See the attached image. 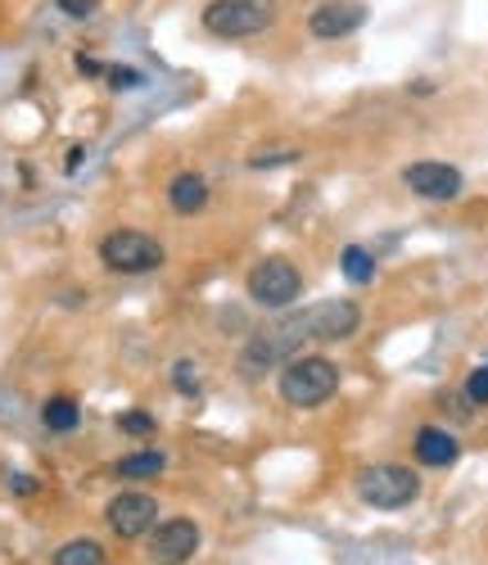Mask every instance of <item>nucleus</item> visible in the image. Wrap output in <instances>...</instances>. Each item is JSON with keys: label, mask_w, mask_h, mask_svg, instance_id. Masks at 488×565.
Masks as SVG:
<instances>
[{"label": "nucleus", "mask_w": 488, "mask_h": 565, "mask_svg": "<svg viewBox=\"0 0 488 565\" xmlns=\"http://www.w3.org/2000/svg\"><path fill=\"white\" fill-rule=\"evenodd\" d=\"M285 407L295 412H317L339 394V366L321 353H295L280 366V381H276Z\"/></svg>", "instance_id": "f257e3e1"}, {"label": "nucleus", "mask_w": 488, "mask_h": 565, "mask_svg": "<svg viewBox=\"0 0 488 565\" xmlns=\"http://www.w3.org/2000/svg\"><path fill=\"white\" fill-rule=\"evenodd\" d=\"M209 177H200V172H177L172 181H168V204H172V213L177 217H194V213H204L209 209Z\"/></svg>", "instance_id": "f8f14e48"}, {"label": "nucleus", "mask_w": 488, "mask_h": 565, "mask_svg": "<svg viewBox=\"0 0 488 565\" xmlns=\"http://www.w3.org/2000/svg\"><path fill=\"white\" fill-rule=\"evenodd\" d=\"M299 321H304V331H308V344H339V340L358 335L362 308L353 299H321V303L304 308Z\"/></svg>", "instance_id": "423d86ee"}, {"label": "nucleus", "mask_w": 488, "mask_h": 565, "mask_svg": "<svg viewBox=\"0 0 488 565\" xmlns=\"http://www.w3.org/2000/svg\"><path fill=\"white\" fill-rule=\"evenodd\" d=\"M114 426H118L123 435H136V439H145V435H155V430H159L150 412H118Z\"/></svg>", "instance_id": "a211bd4d"}, {"label": "nucleus", "mask_w": 488, "mask_h": 565, "mask_svg": "<svg viewBox=\"0 0 488 565\" xmlns=\"http://www.w3.org/2000/svg\"><path fill=\"white\" fill-rule=\"evenodd\" d=\"M55 565H105V547L95 539H68L55 552Z\"/></svg>", "instance_id": "dca6fc26"}, {"label": "nucleus", "mask_w": 488, "mask_h": 565, "mask_svg": "<svg viewBox=\"0 0 488 565\" xmlns=\"http://www.w3.org/2000/svg\"><path fill=\"white\" fill-rule=\"evenodd\" d=\"M172 390L181 398H200L204 394V381H200V366H194V358H177L172 362Z\"/></svg>", "instance_id": "f3484780"}, {"label": "nucleus", "mask_w": 488, "mask_h": 565, "mask_svg": "<svg viewBox=\"0 0 488 565\" xmlns=\"http://www.w3.org/2000/svg\"><path fill=\"white\" fill-rule=\"evenodd\" d=\"M82 163H86V150H82V146H77V150H73V154H68V172H77V168H82Z\"/></svg>", "instance_id": "b1692460"}, {"label": "nucleus", "mask_w": 488, "mask_h": 565, "mask_svg": "<svg viewBox=\"0 0 488 565\" xmlns=\"http://www.w3.org/2000/svg\"><path fill=\"white\" fill-rule=\"evenodd\" d=\"M244 290H250V299L258 308L285 312L289 303H299V295H304V271L289 263V258L272 254V258H263V263L250 267V276H244Z\"/></svg>", "instance_id": "39448f33"}, {"label": "nucleus", "mask_w": 488, "mask_h": 565, "mask_svg": "<svg viewBox=\"0 0 488 565\" xmlns=\"http://www.w3.org/2000/svg\"><path fill=\"white\" fill-rule=\"evenodd\" d=\"M105 521L118 539H145L159 525V502L150 493H140V489H127L105 507Z\"/></svg>", "instance_id": "1a4fd4ad"}, {"label": "nucleus", "mask_w": 488, "mask_h": 565, "mask_svg": "<svg viewBox=\"0 0 488 565\" xmlns=\"http://www.w3.org/2000/svg\"><path fill=\"white\" fill-rule=\"evenodd\" d=\"M339 271H344L349 286H371L375 280V254L362 249V245H349L344 254H339Z\"/></svg>", "instance_id": "2eb2a0df"}, {"label": "nucleus", "mask_w": 488, "mask_h": 565, "mask_svg": "<svg viewBox=\"0 0 488 565\" xmlns=\"http://www.w3.org/2000/svg\"><path fill=\"white\" fill-rule=\"evenodd\" d=\"M403 181H407V191H412V195H421V200H429V204H448V200H457V195H462V185H466L462 168L438 163V159H421V163L403 168Z\"/></svg>", "instance_id": "6e6552de"}, {"label": "nucleus", "mask_w": 488, "mask_h": 565, "mask_svg": "<svg viewBox=\"0 0 488 565\" xmlns=\"http://www.w3.org/2000/svg\"><path fill=\"white\" fill-rule=\"evenodd\" d=\"M200 543H204L200 525L177 515V521H163L150 530V561L155 565H185L194 552H200Z\"/></svg>", "instance_id": "9d476101"}, {"label": "nucleus", "mask_w": 488, "mask_h": 565, "mask_svg": "<svg viewBox=\"0 0 488 565\" xmlns=\"http://www.w3.org/2000/svg\"><path fill=\"white\" fill-rule=\"evenodd\" d=\"M168 258V249L155 241L150 231H136V226H118L100 241V263L118 276H145V271H159Z\"/></svg>", "instance_id": "20e7f679"}, {"label": "nucleus", "mask_w": 488, "mask_h": 565, "mask_svg": "<svg viewBox=\"0 0 488 565\" xmlns=\"http://www.w3.org/2000/svg\"><path fill=\"white\" fill-rule=\"evenodd\" d=\"M466 398H470L475 407H484V403H488V366H475V371H470V381H466Z\"/></svg>", "instance_id": "412c9836"}, {"label": "nucleus", "mask_w": 488, "mask_h": 565, "mask_svg": "<svg viewBox=\"0 0 488 565\" xmlns=\"http://www.w3.org/2000/svg\"><path fill=\"white\" fill-rule=\"evenodd\" d=\"M105 82H109L114 90H136V86H145V73L131 68V64H109V68H105Z\"/></svg>", "instance_id": "6ab92c4d"}, {"label": "nucleus", "mask_w": 488, "mask_h": 565, "mask_svg": "<svg viewBox=\"0 0 488 565\" xmlns=\"http://www.w3.org/2000/svg\"><path fill=\"white\" fill-rule=\"evenodd\" d=\"M412 452H416L421 466L444 470V466H453V461L462 457V444H457V435H448L444 426H421L416 439H412Z\"/></svg>", "instance_id": "9b49d317"}, {"label": "nucleus", "mask_w": 488, "mask_h": 565, "mask_svg": "<svg viewBox=\"0 0 488 565\" xmlns=\"http://www.w3.org/2000/svg\"><path fill=\"white\" fill-rule=\"evenodd\" d=\"M55 10L64 19H73V23H86V19L100 14V0H55Z\"/></svg>", "instance_id": "aec40b11"}, {"label": "nucleus", "mask_w": 488, "mask_h": 565, "mask_svg": "<svg viewBox=\"0 0 488 565\" xmlns=\"http://www.w3.org/2000/svg\"><path fill=\"white\" fill-rule=\"evenodd\" d=\"M6 484H10L14 493H36V480H32V476H14V470L6 476Z\"/></svg>", "instance_id": "5701e85b"}, {"label": "nucleus", "mask_w": 488, "mask_h": 565, "mask_svg": "<svg viewBox=\"0 0 488 565\" xmlns=\"http://www.w3.org/2000/svg\"><path fill=\"white\" fill-rule=\"evenodd\" d=\"M367 19H371V10L362 6V0H321L304 28H308L312 41H344V36L362 32Z\"/></svg>", "instance_id": "0eeeda50"}, {"label": "nucleus", "mask_w": 488, "mask_h": 565, "mask_svg": "<svg viewBox=\"0 0 488 565\" xmlns=\"http://www.w3.org/2000/svg\"><path fill=\"white\" fill-rule=\"evenodd\" d=\"M358 498L371 511H403L421 498V476L399 461H375L358 476Z\"/></svg>", "instance_id": "7ed1b4c3"}, {"label": "nucleus", "mask_w": 488, "mask_h": 565, "mask_svg": "<svg viewBox=\"0 0 488 565\" xmlns=\"http://www.w3.org/2000/svg\"><path fill=\"white\" fill-rule=\"evenodd\" d=\"M168 470V457L159 452V448H140V452H127V457H118L114 461V476L118 480H155V476H163Z\"/></svg>", "instance_id": "4468645a"}, {"label": "nucleus", "mask_w": 488, "mask_h": 565, "mask_svg": "<svg viewBox=\"0 0 488 565\" xmlns=\"http://www.w3.org/2000/svg\"><path fill=\"white\" fill-rule=\"evenodd\" d=\"M280 0H209L200 10V28L218 41H250L276 28Z\"/></svg>", "instance_id": "f03ea898"}, {"label": "nucleus", "mask_w": 488, "mask_h": 565, "mask_svg": "<svg viewBox=\"0 0 488 565\" xmlns=\"http://www.w3.org/2000/svg\"><path fill=\"white\" fill-rule=\"evenodd\" d=\"M105 68H109V64L91 60V55H77V73H82V77H105Z\"/></svg>", "instance_id": "4be33fe9"}, {"label": "nucleus", "mask_w": 488, "mask_h": 565, "mask_svg": "<svg viewBox=\"0 0 488 565\" xmlns=\"http://www.w3.org/2000/svg\"><path fill=\"white\" fill-rule=\"evenodd\" d=\"M41 426L51 435H73L82 426V403L73 394H51L41 407Z\"/></svg>", "instance_id": "ddd939ff"}]
</instances>
